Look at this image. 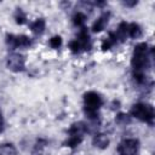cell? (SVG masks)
<instances>
[{
  "label": "cell",
  "mask_w": 155,
  "mask_h": 155,
  "mask_svg": "<svg viewBox=\"0 0 155 155\" xmlns=\"http://www.w3.org/2000/svg\"><path fill=\"white\" fill-rule=\"evenodd\" d=\"M0 155H16V149L12 144H4L0 147Z\"/></svg>",
  "instance_id": "14"
},
{
  "label": "cell",
  "mask_w": 155,
  "mask_h": 155,
  "mask_svg": "<svg viewBox=\"0 0 155 155\" xmlns=\"http://www.w3.org/2000/svg\"><path fill=\"white\" fill-rule=\"evenodd\" d=\"M81 142H82V137H80V136H70L69 139L65 142V144H67V147H69V148H75V147H78Z\"/></svg>",
  "instance_id": "15"
},
{
  "label": "cell",
  "mask_w": 155,
  "mask_h": 155,
  "mask_svg": "<svg viewBox=\"0 0 155 155\" xmlns=\"http://www.w3.org/2000/svg\"><path fill=\"white\" fill-rule=\"evenodd\" d=\"M116 121L119 122V124H122V125H126V124H128L130 121H131V119H130V116L128 115H126V114H119L117 116H116Z\"/></svg>",
  "instance_id": "19"
},
{
  "label": "cell",
  "mask_w": 155,
  "mask_h": 155,
  "mask_svg": "<svg viewBox=\"0 0 155 155\" xmlns=\"http://www.w3.org/2000/svg\"><path fill=\"white\" fill-rule=\"evenodd\" d=\"M15 19H16V23L17 24H24L25 23V19H27L25 13L21 8H18L17 12H16V15H15Z\"/></svg>",
  "instance_id": "17"
},
{
  "label": "cell",
  "mask_w": 155,
  "mask_h": 155,
  "mask_svg": "<svg viewBox=\"0 0 155 155\" xmlns=\"http://www.w3.org/2000/svg\"><path fill=\"white\" fill-rule=\"evenodd\" d=\"M85 21H86V16H85L82 12H78V13H75L74 17H73V22H74V24L78 25V27H81V25L85 23Z\"/></svg>",
  "instance_id": "16"
},
{
  "label": "cell",
  "mask_w": 155,
  "mask_h": 155,
  "mask_svg": "<svg viewBox=\"0 0 155 155\" xmlns=\"http://www.w3.org/2000/svg\"><path fill=\"white\" fill-rule=\"evenodd\" d=\"M61 45H62V38L59 35H56L50 39V46L52 48H58V47H61Z\"/></svg>",
  "instance_id": "18"
},
{
  "label": "cell",
  "mask_w": 155,
  "mask_h": 155,
  "mask_svg": "<svg viewBox=\"0 0 155 155\" xmlns=\"http://www.w3.org/2000/svg\"><path fill=\"white\" fill-rule=\"evenodd\" d=\"M30 29H31V31L35 33V34H41V33L44 31V29H45V21H44L42 18L36 19L34 23L30 24Z\"/></svg>",
  "instance_id": "12"
},
{
  "label": "cell",
  "mask_w": 155,
  "mask_h": 155,
  "mask_svg": "<svg viewBox=\"0 0 155 155\" xmlns=\"http://www.w3.org/2000/svg\"><path fill=\"white\" fill-rule=\"evenodd\" d=\"M127 35H128V24L126 22H122V23H120V25L117 28V31L115 33V36H116L117 40L124 41Z\"/></svg>",
  "instance_id": "10"
},
{
  "label": "cell",
  "mask_w": 155,
  "mask_h": 155,
  "mask_svg": "<svg viewBox=\"0 0 155 155\" xmlns=\"http://www.w3.org/2000/svg\"><path fill=\"white\" fill-rule=\"evenodd\" d=\"M7 67L13 71H22L24 69V57L18 53H12L7 59Z\"/></svg>",
  "instance_id": "6"
},
{
  "label": "cell",
  "mask_w": 155,
  "mask_h": 155,
  "mask_svg": "<svg viewBox=\"0 0 155 155\" xmlns=\"http://www.w3.org/2000/svg\"><path fill=\"white\" fill-rule=\"evenodd\" d=\"M125 5L126 6H134V5H137V1L136 0H133V1H125Z\"/></svg>",
  "instance_id": "21"
},
{
  "label": "cell",
  "mask_w": 155,
  "mask_h": 155,
  "mask_svg": "<svg viewBox=\"0 0 155 155\" xmlns=\"http://www.w3.org/2000/svg\"><path fill=\"white\" fill-rule=\"evenodd\" d=\"M138 149H139V142L138 139L134 138L125 139L117 147V151L120 155H136Z\"/></svg>",
  "instance_id": "4"
},
{
  "label": "cell",
  "mask_w": 155,
  "mask_h": 155,
  "mask_svg": "<svg viewBox=\"0 0 155 155\" xmlns=\"http://www.w3.org/2000/svg\"><path fill=\"white\" fill-rule=\"evenodd\" d=\"M2 130H4V120H2L1 111H0V132H2Z\"/></svg>",
  "instance_id": "22"
},
{
  "label": "cell",
  "mask_w": 155,
  "mask_h": 155,
  "mask_svg": "<svg viewBox=\"0 0 155 155\" xmlns=\"http://www.w3.org/2000/svg\"><path fill=\"white\" fill-rule=\"evenodd\" d=\"M131 64L133 71L143 73V69L148 65V45L145 42H140L134 47Z\"/></svg>",
  "instance_id": "1"
},
{
  "label": "cell",
  "mask_w": 155,
  "mask_h": 155,
  "mask_svg": "<svg viewBox=\"0 0 155 155\" xmlns=\"http://www.w3.org/2000/svg\"><path fill=\"white\" fill-rule=\"evenodd\" d=\"M84 103H85V114L90 119L98 117V109L102 105V98L97 92L90 91L84 94Z\"/></svg>",
  "instance_id": "2"
},
{
  "label": "cell",
  "mask_w": 155,
  "mask_h": 155,
  "mask_svg": "<svg viewBox=\"0 0 155 155\" xmlns=\"http://www.w3.org/2000/svg\"><path fill=\"white\" fill-rule=\"evenodd\" d=\"M93 144L101 149H104L108 147L109 144V139L105 134H97L94 138H93Z\"/></svg>",
  "instance_id": "11"
},
{
  "label": "cell",
  "mask_w": 155,
  "mask_h": 155,
  "mask_svg": "<svg viewBox=\"0 0 155 155\" xmlns=\"http://www.w3.org/2000/svg\"><path fill=\"white\" fill-rule=\"evenodd\" d=\"M86 132V126L84 122H76L73 124L71 127L69 128V134L70 136H80L82 137V134Z\"/></svg>",
  "instance_id": "9"
},
{
  "label": "cell",
  "mask_w": 155,
  "mask_h": 155,
  "mask_svg": "<svg viewBox=\"0 0 155 155\" xmlns=\"http://www.w3.org/2000/svg\"><path fill=\"white\" fill-rule=\"evenodd\" d=\"M78 42L80 44V47L84 48L85 51H88L91 48V40H90V35L86 28H82L79 33V39Z\"/></svg>",
  "instance_id": "7"
},
{
  "label": "cell",
  "mask_w": 155,
  "mask_h": 155,
  "mask_svg": "<svg viewBox=\"0 0 155 155\" xmlns=\"http://www.w3.org/2000/svg\"><path fill=\"white\" fill-rule=\"evenodd\" d=\"M131 114L132 116L139 119L140 121L144 122H153L154 119V108L149 104H143V103H137L132 107L131 109Z\"/></svg>",
  "instance_id": "3"
},
{
  "label": "cell",
  "mask_w": 155,
  "mask_h": 155,
  "mask_svg": "<svg viewBox=\"0 0 155 155\" xmlns=\"http://www.w3.org/2000/svg\"><path fill=\"white\" fill-rule=\"evenodd\" d=\"M140 35H142V29H140V27L137 23L128 24V36H131L133 39H137Z\"/></svg>",
  "instance_id": "13"
},
{
  "label": "cell",
  "mask_w": 155,
  "mask_h": 155,
  "mask_svg": "<svg viewBox=\"0 0 155 155\" xmlns=\"http://www.w3.org/2000/svg\"><path fill=\"white\" fill-rule=\"evenodd\" d=\"M6 42L12 47H27L31 44L30 39L25 35H13L7 34L6 35Z\"/></svg>",
  "instance_id": "5"
},
{
  "label": "cell",
  "mask_w": 155,
  "mask_h": 155,
  "mask_svg": "<svg viewBox=\"0 0 155 155\" xmlns=\"http://www.w3.org/2000/svg\"><path fill=\"white\" fill-rule=\"evenodd\" d=\"M109 12L108 13H103L94 23H93V25H92V30L94 31V33H99V31H102L104 28H105V25L108 24V21H109Z\"/></svg>",
  "instance_id": "8"
},
{
  "label": "cell",
  "mask_w": 155,
  "mask_h": 155,
  "mask_svg": "<svg viewBox=\"0 0 155 155\" xmlns=\"http://www.w3.org/2000/svg\"><path fill=\"white\" fill-rule=\"evenodd\" d=\"M69 48L71 50L73 53H79L81 47H80V44L78 42V40H74V41H70V44H69Z\"/></svg>",
  "instance_id": "20"
}]
</instances>
